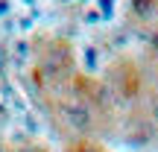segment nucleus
Returning <instances> with one entry per match:
<instances>
[{
  "label": "nucleus",
  "mask_w": 158,
  "mask_h": 152,
  "mask_svg": "<svg viewBox=\"0 0 158 152\" xmlns=\"http://www.w3.org/2000/svg\"><path fill=\"white\" fill-rule=\"evenodd\" d=\"M79 152H97V149H79Z\"/></svg>",
  "instance_id": "obj_2"
},
{
  "label": "nucleus",
  "mask_w": 158,
  "mask_h": 152,
  "mask_svg": "<svg viewBox=\"0 0 158 152\" xmlns=\"http://www.w3.org/2000/svg\"><path fill=\"white\" fill-rule=\"evenodd\" d=\"M64 120H68L70 129H79V132L91 129V114H88V108H85L82 102H70V105H64Z\"/></svg>",
  "instance_id": "obj_1"
}]
</instances>
